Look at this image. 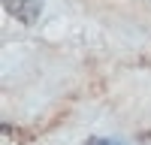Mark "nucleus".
I'll return each mask as SVG.
<instances>
[{"mask_svg":"<svg viewBox=\"0 0 151 145\" xmlns=\"http://www.w3.org/2000/svg\"><path fill=\"white\" fill-rule=\"evenodd\" d=\"M6 6L12 15H18L24 24H33L36 15H40V6H42V0H6Z\"/></svg>","mask_w":151,"mask_h":145,"instance_id":"nucleus-1","label":"nucleus"},{"mask_svg":"<svg viewBox=\"0 0 151 145\" xmlns=\"http://www.w3.org/2000/svg\"><path fill=\"white\" fill-rule=\"evenodd\" d=\"M85 145H115V142H109V139H100V136H91Z\"/></svg>","mask_w":151,"mask_h":145,"instance_id":"nucleus-2","label":"nucleus"}]
</instances>
